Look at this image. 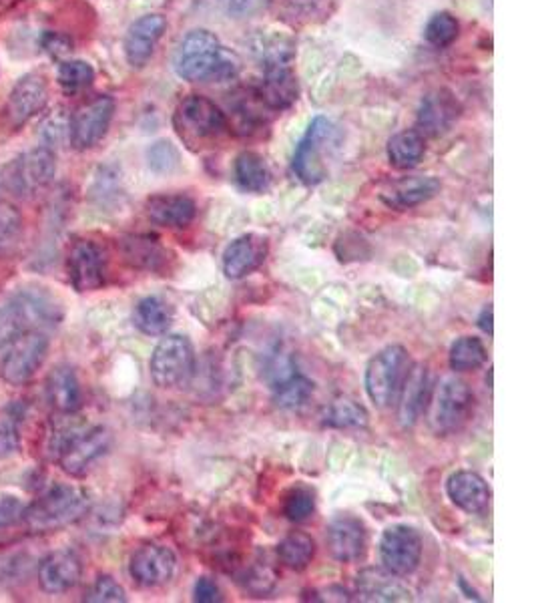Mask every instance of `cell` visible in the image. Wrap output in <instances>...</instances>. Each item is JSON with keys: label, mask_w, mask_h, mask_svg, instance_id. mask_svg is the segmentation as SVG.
Returning <instances> with one entry per match:
<instances>
[{"label": "cell", "mask_w": 536, "mask_h": 603, "mask_svg": "<svg viewBox=\"0 0 536 603\" xmlns=\"http://www.w3.org/2000/svg\"><path fill=\"white\" fill-rule=\"evenodd\" d=\"M440 181L432 175H410L388 183L380 191V199L392 210L406 212L430 201L440 191Z\"/></svg>", "instance_id": "19"}, {"label": "cell", "mask_w": 536, "mask_h": 603, "mask_svg": "<svg viewBox=\"0 0 536 603\" xmlns=\"http://www.w3.org/2000/svg\"><path fill=\"white\" fill-rule=\"evenodd\" d=\"M193 599L199 603H217L221 601V591L219 585L211 579V577H199L195 581V589H193Z\"/></svg>", "instance_id": "47"}, {"label": "cell", "mask_w": 536, "mask_h": 603, "mask_svg": "<svg viewBox=\"0 0 536 603\" xmlns=\"http://www.w3.org/2000/svg\"><path fill=\"white\" fill-rule=\"evenodd\" d=\"M239 581L243 583V587L247 591H251L253 595H265L270 593L278 581V575L276 571L267 565L265 561L261 559H255L249 567L243 569V573L239 575Z\"/></svg>", "instance_id": "41"}, {"label": "cell", "mask_w": 536, "mask_h": 603, "mask_svg": "<svg viewBox=\"0 0 536 603\" xmlns=\"http://www.w3.org/2000/svg\"><path fill=\"white\" fill-rule=\"evenodd\" d=\"M270 9L284 23L306 27L330 19L334 13V0H270Z\"/></svg>", "instance_id": "30"}, {"label": "cell", "mask_w": 536, "mask_h": 603, "mask_svg": "<svg viewBox=\"0 0 536 603\" xmlns=\"http://www.w3.org/2000/svg\"><path fill=\"white\" fill-rule=\"evenodd\" d=\"M27 563L23 561L21 553H9L0 557V579H17L25 571Z\"/></svg>", "instance_id": "48"}, {"label": "cell", "mask_w": 536, "mask_h": 603, "mask_svg": "<svg viewBox=\"0 0 536 603\" xmlns=\"http://www.w3.org/2000/svg\"><path fill=\"white\" fill-rule=\"evenodd\" d=\"M23 236V216L11 204H0V256L11 254Z\"/></svg>", "instance_id": "39"}, {"label": "cell", "mask_w": 536, "mask_h": 603, "mask_svg": "<svg viewBox=\"0 0 536 603\" xmlns=\"http://www.w3.org/2000/svg\"><path fill=\"white\" fill-rule=\"evenodd\" d=\"M149 167L155 173H171L179 167V153L169 141H157L149 153Z\"/></svg>", "instance_id": "44"}, {"label": "cell", "mask_w": 536, "mask_h": 603, "mask_svg": "<svg viewBox=\"0 0 536 603\" xmlns=\"http://www.w3.org/2000/svg\"><path fill=\"white\" fill-rule=\"evenodd\" d=\"M474 407V394L470 386L460 378H446L436 396H434V411H432V425L440 435L458 433L472 415Z\"/></svg>", "instance_id": "11"}, {"label": "cell", "mask_w": 536, "mask_h": 603, "mask_svg": "<svg viewBox=\"0 0 536 603\" xmlns=\"http://www.w3.org/2000/svg\"><path fill=\"white\" fill-rule=\"evenodd\" d=\"M229 3V11L237 13V15H243V13H251L259 0H227Z\"/></svg>", "instance_id": "50"}, {"label": "cell", "mask_w": 536, "mask_h": 603, "mask_svg": "<svg viewBox=\"0 0 536 603\" xmlns=\"http://www.w3.org/2000/svg\"><path fill=\"white\" fill-rule=\"evenodd\" d=\"M85 601L91 603H125L127 593L121 587V583L111 575H99L85 595Z\"/></svg>", "instance_id": "43"}, {"label": "cell", "mask_w": 536, "mask_h": 603, "mask_svg": "<svg viewBox=\"0 0 536 603\" xmlns=\"http://www.w3.org/2000/svg\"><path fill=\"white\" fill-rule=\"evenodd\" d=\"M239 59L227 51L219 39L205 31H191L181 43L173 59L175 73L189 83L229 81L239 73Z\"/></svg>", "instance_id": "1"}, {"label": "cell", "mask_w": 536, "mask_h": 603, "mask_svg": "<svg viewBox=\"0 0 536 603\" xmlns=\"http://www.w3.org/2000/svg\"><path fill=\"white\" fill-rule=\"evenodd\" d=\"M173 127L179 139L193 151L217 143L231 131L225 113L203 95H189L177 105Z\"/></svg>", "instance_id": "5"}, {"label": "cell", "mask_w": 536, "mask_h": 603, "mask_svg": "<svg viewBox=\"0 0 536 603\" xmlns=\"http://www.w3.org/2000/svg\"><path fill=\"white\" fill-rule=\"evenodd\" d=\"M410 370L406 348L394 344L380 350L366 366V392L378 409L392 407Z\"/></svg>", "instance_id": "7"}, {"label": "cell", "mask_w": 536, "mask_h": 603, "mask_svg": "<svg viewBox=\"0 0 536 603\" xmlns=\"http://www.w3.org/2000/svg\"><path fill=\"white\" fill-rule=\"evenodd\" d=\"M115 115V101L109 95H99L75 109L69 123L71 145L77 151L93 149L107 135Z\"/></svg>", "instance_id": "12"}, {"label": "cell", "mask_w": 536, "mask_h": 603, "mask_svg": "<svg viewBox=\"0 0 536 603\" xmlns=\"http://www.w3.org/2000/svg\"><path fill=\"white\" fill-rule=\"evenodd\" d=\"M177 567L175 553L165 545H143L139 547L129 561V573L133 581L141 587H159L165 585Z\"/></svg>", "instance_id": "16"}, {"label": "cell", "mask_w": 536, "mask_h": 603, "mask_svg": "<svg viewBox=\"0 0 536 603\" xmlns=\"http://www.w3.org/2000/svg\"><path fill=\"white\" fill-rule=\"evenodd\" d=\"M57 81L67 93H79L93 85L95 69L87 61H63L57 71Z\"/></svg>", "instance_id": "38"}, {"label": "cell", "mask_w": 536, "mask_h": 603, "mask_svg": "<svg viewBox=\"0 0 536 603\" xmlns=\"http://www.w3.org/2000/svg\"><path fill=\"white\" fill-rule=\"evenodd\" d=\"M458 33H460V25L456 17L450 13H436L424 29L426 41L436 49H444L452 45L458 39Z\"/></svg>", "instance_id": "40"}, {"label": "cell", "mask_w": 536, "mask_h": 603, "mask_svg": "<svg viewBox=\"0 0 536 603\" xmlns=\"http://www.w3.org/2000/svg\"><path fill=\"white\" fill-rule=\"evenodd\" d=\"M426 153L424 135L416 129L400 131L388 141V159L396 169H412L416 167Z\"/></svg>", "instance_id": "33"}, {"label": "cell", "mask_w": 536, "mask_h": 603, "mask_svg": "<svg viewBox=\"0 0 536 603\" xmlns=\"http://www.w3.org/2000/svg\"><path fill=\"white\" fill-rule=\"evenodd\" d=\"M340 137L338 127L328 117H316L306 135L302 137L296 155H294V171L296 175L308 183L316 185L328 177V163L338 149Z\"/></svg>", "instance_id": "6"}, {"label": "cell", "mask_w": 536, "mask_h": 603, "mask_svg": "<svg viewBox=\"0 0 536 603\" xmlns=\"http://www.w3.org/2000/svg\"><path fill=\"white\" fill-rule=\"evenodd\" d=\"M49 87L39 73L25 75L11 91L3 109V121L11 131L25 127L37 113L47 107Z\"/></svg>", "instance_id": "15"}, {"label": "cell", "mask_w": 536, "mask_h": 603, "mask_svg": "<svg viewBox=\"0 0 536 603\" xmlns=\"http://www.w3.org/2000/svg\"><path fill=\"white\" fill-rule=\"evenodd\" d=\"M63 318L61 304L43 290H23L0 304V350L29 330L57 326Z\"/></svg>", "instance_id": "3"}, {"label": "cell", "mask_w": 536, "mask_h": 603, "mask_svg": "<svg viewBox=\"0 0 536 603\" xmlns=\"http://www.w3.org/2000/svg\"><path fill=\"white\" fill-rule=\"evenodd\" d=\"M235 179L241 189L251 193H261L270 187L272 173L267 169L261 155L253 151H243L235 159Z\"/></svg>", "instance_id": "34"}, {"label": "cell", "mask_w": 536, "mask_h": 603, "mask_svg": "<svg viewBox=\"0 0 536 603\" xmlns=\"http://www.w3.org/2000/svg\"><path fill=\"white\" fill-rule=\"evenodd\" d=\"M255 95L267 111H286L298 101V79L288 65H270L265 67V77Z\"/></svg>", "instance_id": "23"}, {"label": "cell", "mask_w": 536, "mask_h": 603, "mask_svg": "<svg viewBox=\"0 0 536 603\" xmlns=\"http://www.w3.org/2000/svg\"><path fill=\"white\" fill-rule=\"evenodd\" d=\"M326 543L334 559L342 563L358 561L368 547L366 525L354 515H340L328 525Z\"/></svg>", "instance_id": "18"}, {"label": "cell", "mask_w": 536, "mask_h": 603, "mask_svg": "<svg viewBox=\"0 0 536 603\" xmlns=\"http://www.w3.org/2000/svg\"><path fill=\"white\" fill-rule=\"evenodd\" d=\"M25 505L17 497H0V529H5L23 519Z\"/></svg>", "instance_id": "46"}, {"label": "cell", "mask_w": 536, "mask_h": 603, "mask_svg": "<svg viewBox=\"0 0 536 603\" xmlns=\"http://www.w3.org/2000/svg\"><path fill=\"white\" fill-rule=\"evenodd\" d=\"M21 451V431L15 417L0 419V459L13 457Z\"/></svg>", "instance_id": "45"}, {"label": "cell", "mask_w": 536, "mask_h": 603, "mask_svg": "<svg viewBox=\"0 0 536 603\" xmlns=\"http://www.w3.org/2000/svg\"><path fill=\"white\" fill-rule=\"evenodd\" d=\"M432 396V378L426 366H410L404 384L398 392V415L404 427H412L426 413V407Z\"/></svg>", "instance_id": "20"}, {"label": "cell", "mask_w": 536, "mask_h": 603, "mask_svg": "<svg viewBox=\"0 0 536 603\" xmlns=\"http://www.w3.org/2000/svg\"><path fill=\"white\" fill-rule=\"evenodd\" d=\"M316 511V497L308 487H294L284 503V513L294 523L308 521Z\"/></svg>", "instance_id": "42"}, {"label": "cell", "mask_w": 536, "mask_h": 603, "mask_svg": "<svg viewBox=\"0 0 536 603\" xmlns=\"http://www.w3.org/2000/svg\"><path fill=\"white\" fill-rule=\"evenodd\" d=\"M267 256V242L261 236L245 234L233 240L223 252V274L231 280L245 278L255 272Z\"/></svg>", "instance_id": "26"}, {"label": "cell", "mask_w": 536, "mask_h": 603, "mask_svg": "<svg viewBox=\"0 0 536 603\" xmlns=\"http://www.w3.org/2000/svg\"><path fill=\"white\" fill-rule=\"evenodd\" d=\"M81 575H83V563L79 555L71 549L51 551L41 559L37 571L39 587L51 595L71 591L81 581Z\"/></svg>", "instance_id": "17"}, {"label": "cell", "mask_w": 536, "mask_h": 603, "mask_svg": "<svg viewBox=\"0 0 536 603\" xmlns=\"http://www.w3.org/2000/svg\"><path fill=\"white\" fill-rule=\"evenodd\" d=\"M165 29H167V21L163 15H145L137 19L129 27L123 45L127 63L135 69H143L151 61L155 47L161 41Z\"/></svg>", "instance_id": "21"}, {"label": "cell", "mask_w": 536, "mask_h": 603, "mask_svg": "<svg viewBox=\"0 0 536 603\" xmlns=\"http://www.w3.org/2000/svg\"><path fill=\"white\" fill-rule=\"evenodd\" d=\"M47 354L49 338L45 332L29 330L5 348L3 362H0V376L11 386H23L39 372Z\"/></svg>", "instance_id": "9"}, {"label": "cell", "mask_w": 536, "mask_h": 603, "mask_svg": "<svg viewBox=\"0 0 536 603\" xmlns=\"http://www.w3.org/2000/svg\"><path fill=\"white\" fill-rule=\"evenodd\" d=\"M91 509L87 491L73 485H57L25 507L23 521L31 533H51L83 519Z\"/></svg>", "instance_id": "4"}, {"label": "cell", "mask_w": 536, "mask_h": 603, "mask_svg": "<svg viewBox=\"0 0 536 603\" xmlns=\"http://www.w3.org/2000/svg\"><path fill=\"white\" fill-rule=\"evenodd\" d=\"M460 117V105L456 97L450 91H434L424 97L418 119H416V131L420 135L428 137H440L452 129V125Z\"/></svg>", "instance_id": "22"}, {"label": "cell", "mask_w": 536, "mask_h": 603, "mask_svg": "<svg viewBox=\"0 0 536 603\" xmlns=\"http://www.w3.org/2000/svg\"><path fill=\"white\" fill-rule=\"evenodd\" d=\"M47 398L61 415H75L83 405L81 382L71 366H57L47 378Z\"/></svg>", "instance_id": "28"}, {"label": "cell", "mask_w": 536, "mask_h": 603, "mask_svg": "<svg viewBox=\"0 0 536 603\" xmlns=\"http://www.w3.org/2000/svg\"><path fill=\"white\" fill-rule=\"evenodd\" d=\"M324 423L334 429H364L368 425V413L352 398H336L326 411Z\"/></svg>", "instance_id": "36"}, {"label": "cell", "mask_w": 536, "mask_h": 603, "mask_svg": "<svg viewBox=\"0 0 536 603\" xmlns=\"http://www.w3.org/2000/svg\"><path fill=\"white\" fill-rule=\"evenodd\" d=\"M147 216L153 224L171 228V230H181L187 228L195 216H197V206L195 201L189 195L183 193H159L147 199Z\"/></svg>", "instance_id": "25"}, {"label": "cell", "mask_w": 536, "mask_h": 603, "mask_svg": "<svg viewBox=\"0 0 536 603\" xmlns=\"http://www.w3.org/2000/svg\"><path fill=\"white\" fill-rule=\"evenodd\" d=\"M111 445L105 427H89L81 423H63L49 435V449L61 469L71 477H83L95 461H99Z\"/></svg>", "instance_id": "2"}, {"label": "cell", "mask_w": 536, "mask_h": 603, "mask_svg": "<svg viewBox=\"0 0 536 603\" xmlns=\"http://www.w3.org/2000/svg\"><path fill=\"white\" fill-rule=\"evenodd\" d=\"M173 322L171 306L159 296H147L133 310V324L147 336H161Z\"/></svg>", "instance_id": "32"}, {"label": "cell", "mask_w": 536, "mask_h": 603, "mask_svg": "<svg viewBox=\"0 0 536 603\" xmlns=\"http://www.w3.org/2000/svg\"><path fill=\"white\" fill-rule=\"evenodd\" d=\"M272 372V390L276 405L284 411H296L304 407L314 392L312 380L296 372L290 360H276Z\"/></svg>", "instance_id": "24"}, {"label": "cell", "mask_w": 536, "mask_h": 603, "mask_svg": "<svg viewBox=\"0 0 536 603\" xmlns=\"http://www.w3.org/2000/svg\"><path fill=\"white\" fill-rule=\"evenodd\" d=\"M149 372L159 388L187 386L195 374V350L189 338L181 334L161 338L151 354Z\"/></svg>", "instance_id": "8"}, {"label": "cell", "mask_w": 536, "mask_h": 603, "mask_svg": "<svg viewBox=\"0 0 536 603\" xmlns=\"http://www.w3.org/2000/svg\"><path fill=\"white\" fill-rule=\"evenodd\" d=\"M382 567L398 577L414 573L422 559V537L410 525H392L380 539Z\"/></svg>", "instance_id": "13"}, {"label": "cell", "mask_w": 536, "mask_h": 603, "mask_svg": "<svg viewBox=\"0 0 536 603\" xmlns=\"http://www.w3.org/2000/svg\"><path fill=\"white\" fill-rule=\"evenodd\" d=\"M121 252L127 264L139 270L159 272L167 264L169 252L149 236H131L121 242Z\"/></svg>", "instance_id": "31"}, {"label": "cell", "mask_w": 536, "mask_h": 603, "mask_svg": "<svg viewBox=\"0 0 536 603\" xmlns=\"http://www.w3.org/2000/svg\"><path fill=\"white\" fill-rule=\"evenodd\" d=\"M278 557L286 567L294 571H304L316 557V541L308 533L294 531L280 541Z\"/></svg>", "instance_id": "35"}, {"label": "cell", "mask_w": 536, "mask_h": 603, "mask_svg": "<svg viewBox=\"0 0 536 603\" xmlns=\"http://www.w3.org/2000/svg\"><path fill=\"white\" fill-rule=\"evenodd\" d=\"M478 326H480L482 332L492 334V306H490V304L480 312V316H478Z\"/></svg>", "instance_id": "51"}, {"label": "cell", "mask_w": 536, "mask_h": 603, "mask_svg": "<svg viewBox=\"0 0 536 603\" xmlns=\"http://www.w3.org/2000/svg\"><path fill=\"white\" fill-rule=\"evenodd\" d=\"M358 595L362 601H406L410 591L402 585L398 575L384 567H370L358 575Z\"/></svg>", "instance_id": "29"}, {"label": "cell", "mask_w": 536, "mask_h": 603, "mask_svg": "<svg viewBox=\"0 0 536 603\" xmlns=\"http://www.w3.org/2000/svg\"><path fill=\"white\" fill-rule=\"evenodd\" d=\"M11 3H19V0H11Z\"/></svg>", "instance_id": "52"}, {"label": "cell", "mask_w": 536, "mask_h": 603, "mask_svg": "<svg viewBox=\"0 0 536 603\" xmlns=\"http://www.w3.org/2000/svg\"><path fill=\"white\" fill-rule=\"evenodd\" d=\"M450 501L468 515H480L490 505V487L474 471H456L446 483Z\"/></svg>", "instance_id": "27"}, {"label": "cell", "mask_w": 536, "mask_h": 603, "mask_svg": "<svg viewBox=\"0 0 536 603\" xmlns=\"http://www.w3.org/2000/svg\"><path fill=\"white\" fill-rule=\"evenodd\" d=\"M486 358H488V352L480 338L462 336L452 344L448 362H450L452 370L468 372V370L480 368L486 362Z\"/></svg>", "instance_id": "37"}, {"label": "cell", "mask_w": 536, "mask_h": 603, "mask_svg": "<svg viewBox=\"0 0 536 603\" xmlns=\"http://www.w3.org/2000/svg\"><path fill=\"white\" fill-rule=\"evenodd\" d=\"M43 47L47 53H51L53 57H63L71 51V43L69 39H65L63 35H55V33H47L43 39Z\"/></svg>", "instance_id": "49"}, {"label": "cell", "mask_w": 536, "mask_h": 603, "mask_svg": "<svg viewBox=\"0 0 536 603\" xmlns=\"http://www.w3.org/2000/svg\"><path fill=\"white\" fill-rule=\"evenodd\" d=\"M57 171L53 149L37 147L17 157L5 173L7 187L19 197H33L51 185Z\"/></svg>", "instance_id": "10"}, {"label": "cell", "mask_w": 536, "mask_h": 603, "mask_svg": "<svg viewBox=\"0 0 536 603\" xmlns=\"http://www.w3.org/2000/svg\"><path fill=\"white\" fill-rule=\"evenodd\" d=\"M67 272L77 292L101 290L107 282V258L103 248L91 240H77L67 256Z\"/></svg>", "instance_id": "14"}]
</instances>
